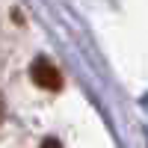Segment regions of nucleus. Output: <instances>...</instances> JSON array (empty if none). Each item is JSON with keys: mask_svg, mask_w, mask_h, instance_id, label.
Listing matches in <instances>:
<instances>
[{"mask_svg": "<svg viewBox=\"0 0 148 148\" xmlns=\"http://www.w3.org/2000/svg\"><path fill=\"white\" fill-rule=\"evenodd\" d=\"M30 77H33V83L39 86V89H47V92H59L62 89V74H59V68L47 56H39L30 65Z\"/></svg>", "mask_w": 148, "mask_h": 148, "instance_id": "obj_1", "label": "nucleus"}, {"mask_svg": "<svg viewBox=\"0 0 148 148\" xmlns=\"http://www.w3.org/2000/svg\"><path fill=\"white\" fill-rule=\"evenodd\" d=\"M3 113H6V104H3V95H0V121H3Z\"/></svg>", "mask_w": 148, "mask_h": 148, "instance_id": "obj_3", "label": "nucleus"}, {"mask_svg": "<svg viewBox=\"0 0 148 148\" xmlns=\"http://www.w3.org/2000/svg\"><path fill=\"white\" fill-rule=\"evenodd\" d=\"M39 148H62V145H59V142H56V139H45V142H42V145H39Z\"/></svg>", "mask_w": 148, "mask_h": 148, "instance_id": "obj_2", "label": "nucleus"}]
</instances>
